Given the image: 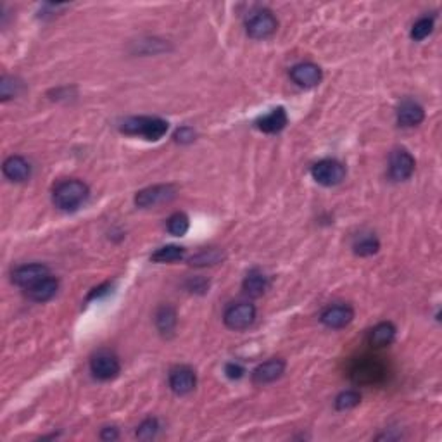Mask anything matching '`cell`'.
<instances>
[{
    "mask_svg": "<svg viewBox=\"0 0 442 442\" xmlns=\"http://www.w3.org/2000/svg\"><path fill=\"white\" fill-rule=\"evenodd\" d=\"M90 190L80 180H64L57 183L52 194L55 208L61 211H76L89 201Z\"/></svg>",
    "mask_w": 442,
    "mask_h": 442,
    "instance_id": "cell-1",
    "label": "cell"
},
{
    "mask_svg": "<svg viewBox=\"0 0 442 442\" xmlns=\"http://www.w3.org/2000/svg\"><path fill=\"white\" fill-rule=\"evenodd\" d=\"M121 131L128 135H140L145 140L158 142L168 131V121L154 116H135L128 118L121 127Z\"/></svg>",
    "mask_w": 442,
    "mask_h": 442,
    "instance_id": "cell-2",
    "label": "cell"
},
{
    "mask_svg": "<svg viewBox=\"0 0 442 442\" xmlns=\"http://www.w3.org/2000/svg\"><path fill=\"white\" fill-rule=\"evenodd\" d=\"M385 370L384 365L380 363L375 358H361L351 368V380L358 385H374L380 384L385 378Z\"/></svg>",
    "mask_w": 442,
    "mask_h": 442,
    "instance_id": "cell-3",
    "label": "cell"
},
{
    "mask_svg": "<svg viewBox=\"0 0 442 442\" xmlns=\"http://www.w3.org/2000/svg\"><path fill=\"white\" fill-rule=\"evenodd\" d=\"M311 175L320 185L335 187L346 178V168H344L342 163L335 161V159H323V161H318L313 166Z\"/></svg>",
    "mask_w": 442,
    "mask_h": 442,
    "instance_id": "cell-4",
    "label": "cell"
},
{
    "mask_svg": "<svg viewBox=\"0 0 442 442\" xmlns=\"http://www.w3.org/2000/svg\"><path fill=\"white\" fill-rule=\"evenodd\" d=\"M247 33L250 38H256V40H264V38H270L271 35L277 31L278 21L273 16V12L268 9H261L252 12V16L247 19Z\"/></svg>",
    "mask_w": 442,
    "mask_h": 442,
    "instance_id": "cell-5",
    "label": "cell"
},
{
    "mask_svg": "<svg viewBox=\"0 0 442 442\" xmlns=\"http://www.w3.org/2000/svg\"><path fill=\"white\" fill-rule=\"evenodd\" d=\"M256 320V308L250 302H237L226 308L223 322L230 330H246Z\"/></svg>",
    "mask_w": 442,
    "mask_h": 442,
    "instance_id": "cell-6",
    "label": "cell"
},
{
    "mask_svg": "<svg viewBox=\"0 0 442 442\" xmlns=\"http://www.w3.org/2000/svg\"><path fill=\"white\" fill-rule=\"evenodd\" d=\"M90 370H92L93 377L99 378V380H113L120 374L121 365L113 353L100 351L90 361Z\"/></svg>",
    "mask_w": 442,
    "mask_h": 442,
    "instance_id": "cell-7",
    "label": "cell"
},
{
    "mask_svg": "<svg viewBox=\"0 0 442 442\" xmlns=\"http://www.w3.org/2000/svg\"><path fill=\"white\" fill-rule=\"evenodd\" d=\"M415 158L405 149H398L392 152L391 159H389V175L396 182H403L415 173Z\"/></svg>",
    "mask_w": 442,
    "mask_h": 442,
    "instance_id": "cell-8",
    "label": "cell"
},
{
    "mask_svg": "<svg viewBox=\"0 0 442 442\" xmlns=\"http://www.w3.org/2000/svg\"><path fill=\"white\" fill-rule=\"evenodd\" d=\"M176 196V189L173 185H154L149 189L140 190L135 196V204L138 208H151L158 204L168 203Z\"/></svg>",
    "mask_w": 442,
    "mask_h": 442,
    "instance_id": "cell-9",
    "label": "cell"
},
{
    "mask_svg": "<svg viewBox=\"0 0 442 442\" xmlns=\"http://www.w3.org/2000/svg\"><path fill=\"white\" fill-rule=\"evenodd\" d=\"M48 275H50V271H48V268L45 264H23V266L16 268L12 271V282L17 287L30 288L31 285L38 284L40 280L47 278Z\"/></svg>",
    "mask_w": 442,
    "mask_h": 442,
    "instance_id": "cell-10",
    "label": "cell"
},
{
    "mask_svg": "<svg viewBox=\"0 0 442 442\" xmlns=\"http://www.w3.org/2000/svg\"><path fill=\"white\" fill-rule=\"evenodd\" d=\"M291 78L295 85L302 86V89H311L322 82L323 73L322 68L315 62H301L291 69Z\"/></svg>",
    "mask_w": 442,
    "mask_h": 442,
    "instance_id": "cell-11",
    "label": "cell"
},
{
    "mask_svg": "<svg viewBox=\"0 0 442 442\" xmlns=\"http://www.w3.org/2000/svg\"><path fill=\"white\" fill-rule=\"evenodd\" d=\"M320 320H322V323L326 329H344V326H347L354 320V309L347 304L330 306V308H326L325 311L322 313Z\"/></svg>",
    "mask_w": 442,
    "mask_h": 442,
    "instance_id": "cell-12",
    "label": "cell"
},
{
    "mask_svg": "<svg viewBox=\"0 0 442 442\" xmlns=\"http://www.w3.org/2000/svg\"><path fill=\"white\" fill-rule=\"evenodd\" d=\"M197 377L196 371L189 367H176L169 371V387L175 394L185 396L196 389Z\"/></svg>",
    "mask_w": 442,
    "mask_h": 442,
    "instance_id": "cell-13",
    "label": "cell"
},
{
    "mask_svg": "<svg viewBox=\"0 0 442 442\" xmlns=\"http://www.w3.org/2000/svg\"><path fill=\"white\" fill-rule=\"evenodd\" d=\"M285 371V361L280 358H273L264 363H261L256 370L252 371V382L257 385L271 384V382L278 380Z\"/></svg>",
    "mask_w": 442,
    "mask_h": 442,
    "instance_id": "cell-14",
    "label": "cell"
},
{
    "mask_svg": "<svg viewBox=\"0 0 442 442\" xmlns=\"http://www.w3.org/2000/svg\"><path fill=\"white\" fill-rule=\"evenodd\" d=\"M2 172L6 178H9L10 182H26L31 175V166L21 156H10V158L3 161Z\"/></svg>",
    "mask_w": 442,
    "mask_h": 442,
    "instance_id": "cell-15",
    "label": "cell"
},
{
    "mask_svg": "<svg viewBox=\"0 0 442 442\" xmlns=\"http://www.w3.org/2000/svg\"><path fill=\"white\" fill-rule=\"evenodd\" d=\"M59 291V280L55 277L48 275L47 278L40 280L38 284L31 285L30 288H26V295L35 302H47L57 294Z\"/></svg>",
    "mask_w": 442,
    "mask_h": 442,
    "instance_id": "cell-16",
    "label": "cell"
},
{
    "mask_svg": "<svg viewBox=\"0 0 442 442\" xmlns=\"http://www.w3.org/2000/svg\"><path fill=\"white\" fill-rule=\"evenodd\" d=\"M425 120V111L413 100H405L398 109V123L405 128L418 127Z\"/></svg>",
    "mask_w": 442,
    "mask_h": 442,
    "instance_id": "cell-17",
    "label": "cell"
},
{
    "mask_svg": "<svg viewBox=\"0 0 442 442\" xmlns=\"http://www.w3.org/2000/svg\"><path fill=\"white\" fill-rule=\"evenodd\" d=\"M287 121L288 118L284 107H277V109H273L271 113L259 118V120L256 121V127L259 128L261 131H264V133H278V131H282L287 127Z\"/></svg>",
    "mask_w": 442,
    "mask_h": 442,
    "instance_id": "cell-18",
    "label": "cell"
},
{
    "mask_svg": "<svg viewBox=\"0 0 442 442\" xmlns=\"http://www.w3.org/2000/svg\"><path fill=\"white\" fill-rule=\"evenodd\" d=\"M396 332H398V330H396L394 323L382 322L370 330L368 340H370V344L374 347H387L394 342Z\"/></svg>",
    "mask_w": 442,
    "mask_h": 442,
    "instance_id": "cell-19",
    "label": "cell"
},
{
    "mask_svg": "<svg viewBox=\"0 0 442 442\" xmlns=\"http://www.w3.org/2000/svg\"><path fill=\"white\" fill-rule=\"evenodd\" d=\"M154 322H156V326H158V330L163 333V335H172L176 329V322H178L175 308L169 304L159 306V309L156 311Z\"/></svg>",
    "mask_w": 442,
    "mask_h": 442,
    "instance_id": "cell-20",
    "label": "cell"
},
{
    "mask_svg": "<svg viewBox=\"0 0 442 442\" xmlns=\"http://www.w3.org/2000/svg\"><path fill=\"white\" fill-rule=\"evenodd\" d=\"M242 287L246 294H249L250 297H261L268 288V277L259 270L249 271L247 277L243 278Z\"/></svg>",
    "mask_w": 442,
    "mask_h": 442,
    "instance_id": "cell-21",
    "label": "cell"
},
{
    "mask_svg": "<svg viewBox=\"0 0 442 442\" xmlns=\"http://www.w3.org/2000/svg\"><path fill=\"white\" fill-rule=\"evenodd\" d=\"M185 256V249L180 246H165L161 249L156 250L151 256V259L154 263H173V261H178Z\"/></svg>",
    "mask_w": 442,
    "mask_h": 442,
    "instance_id": "cell-22",
    "label": "cell"
},
{
    "mask_svg": "<svg viewBox=\"0 0 442 442\" xmlns=\"http://www.w3.org/2000/svg\"><path fill=\"white\" fill-rule=\"evenodd\" d=\"M361 403V394L358 391H344L335 398V409L339 412H347V409L356 408Z\"/></svg>",
    "mask_w": 442,
    "mask_h": 442,
    "instance_id": "cell-23",
    "label": "cell"
},
{
    "mask_svg": "<svg viewBox=\"0 0 442 442\" xmlns=\"http://www.w3.org/2000/svg\"><path fill=\"white\" fill-rule=\"evenodd\" d=\"M189 218L185 213H175L168 220V232L175 237H183L189 232Z\"/></svg>",
    "mask_w": 442,
    "mask_h": 442,
    "instance_id": "cell-24",
    "label": "cell"
},
{
    "mask_svg": "<svg viewBox=\"0 0 442 442\" xmlns=\"http://www.w3.org/2000/svg\"><path fill=\"white\" fill-rule=\"evenodd\" d=\"M434 31V17H420L412 28V38L416 42H422Z\"/></svg>",
    "mask_w": 442,
    "mask_h": 442,
    "instance_id": "cell-25",
    "label": "cell"
},
{
    "mask_svg": "<svg viewBox=\"0 0 442 442\" xmlns=\"http://www.w3.org/2000/svg\"><path fill=\"white\" fill-rule=\"evenodd\" d=\"M378 249H380V243L375 237H363L354 243V252L358 256H371V254L378 252Z\"/></svg>",
    "mask_w": 442,
    "mask_h": 442,
    "instance_id": "cell-26",
    "label": "cell"
},
{
    "mask_svg": "<svg viewBox=\"0 0 442 442\" xmlns=\"http://www.w3.org/2000/svg\"><path fill=\"white\" fill-rule=\"evenodd\" d=\"M159 423L156 418H147L137 427V437L142 441H151L158 436Z\"/></svg>",
    "mask_w": 442,
    "mask_h": 442,
    "instance_id": "cell-27",
    "label": "cell"
},
{
    "mask_svg": "<svg viewBox=\"0 0 442 442\" xmlns=\"http://www.w3.org/2000/svg\"><path fill=\"white\" fill-rule=\"evenodd\" d=\"M221 259V252L217 249H206L203 252H199L197 256H194L190 259V264H196V266H206V264H217Z\"/></svg>",
    "mask_w": 442,
    "mask_h": 442,
    "instance_id": "cell-28",
    "label": "cell"
},
{
    "mask_svg": "<svg viewBox=\"0 0 442 442\" xmlns=\"http://www.w3.org/2000/svg\"><path fill=\"white\" fill-rule=\"evenodd\" d=\"M21 89V83H17L14 78H9V76H3L2 83H0V95H2V100L10 99V97L17 95Z\"/></svg>",
    "mask_w": 442,
    "mask_h": 442,
    "instance_id": "cell-29",
    "label": "cell"
},
{
    "mask_svg": "<svg viewBox=\"0 0 442 442\" xmlns=\"http://www.w3.org/2000/svg\"><path fill=\"white\" fill-rule=\"evenodd\" d=\"M194 137H196L194 130H190V128L187 127L180 128V130L175 133V140L180 142V144H189V142L194 140Z\"/></svg>",
    "mask_w": 442,
    "mask_h": 442,
    "instance_id": "cell-30",
    "label": "cell"
},
{
    "mask_svg": "<svg viewBox=\"0 0 442 442\" xmlns=\"http://www.w3.org/2000/svg\"><path fill=\"white\" fill-rule=\"evenodd\" d=\"M225 374L228 375V378H233V380H235V378L242 377L243 368L240 367V365H237V363H228V365H226V368H225Z\"/></svg>",
    "mask_w": 442,
    "mask_h": 442,
    "instance_id": "cell-31",
    "label": "cell"
},
{
    "mask_svg": "<svg viewBox=\"0 0 442 442\" xmlns=\"http://www.w3.org/2000/svg\"><path fill=\"white\" fill-rule=\"evenodd\" d=\"M118 437H120V434H118V430L114 429V427H106V429L100 432V439L102 441H116Z\"/></svg>",
    "mask_w": 442,
    "mask_h": 442,
    "instance_id": "cell-32",
    "label": "cell"
}]
</instances>
